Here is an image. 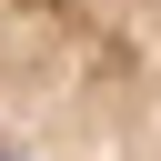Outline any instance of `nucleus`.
<instances>
[{"label":"nucleus","instance_id":"nucleus-1","mask_svg":"<svg viewBox=\"0 0 161 161\" xmlns=\"http://www.w3.org/2000/svg\"><path fill=\"white\" fill-rule=\"evenodd\" d=\"M0 161H161V0H0Z\"/></svg>","mask_w":161,"mask_h":161}]
</instances>
